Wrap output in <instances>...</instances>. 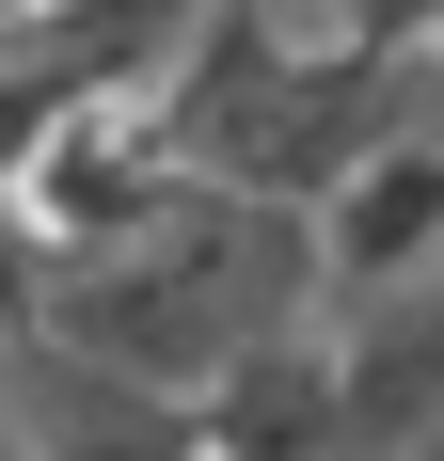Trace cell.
Wrapping results in <instances>:
<instances>
[{
  "label": "cell",
  "instance_id": "obj_1",
  "mask_svg": "<svg viewBox=\"0 0 444 461\" xmlns=\"http://www.w3.org/2000/svg\"><path fill=\"white\" fill-rule=\"evenodd\" d=\"M333 303V239H317V207H286V191H191L175 223L143 239H95V255H48V334H80V350H111V366L175 382V398H207L254 334L317 319Z\"/></svg>",
  "mask_w": 444,
  "mask_h": 461
},
{
  "label": "cell",
  "instance_id": "obj_2",
  "mask_svg": "<svg viewBox=\"0 0 444 461\" xmlns=\"http://www.w3.org/2000/svg\"><path fill=\"white\" fill-rule=\"evenodd\" d=\"M191 191H222V176L191 159L175 95H159V80H128V95H80V112H64V128L32 143L16 207H32V239H48V255H95V239H143V223H175Z\"/></svg>",
  "mask_w": 444,
  "mask_h": 461
},
{
  "label": "cell",
  "instance_id": "obj_3",
  "mask_svg": "<svg viewBox=\"0 0 444 461\" xmlns=\"http://www.w3.org/2000/svg\"><path fill=\"white\" fill-rule=\"evenodd\" d=\"M0 398H16L32 461H222L207 446V398L111 366V350H80V334H48V319L0 334Z\"/></svg>",
  "mask_w": 444,
  "mask_h": 461
},
{
  "label": "cell",
  "instance_id": "obj_4",
  "mask_svg": "<svg viewBox=\"0 0 444 461\" xmlns=\"http://www.w3.org/2000/svg\"><path fill=\"white\" fill-rule=\"evenodd\" d=\"M207 446H222V461H381V446H365V398H350L333 303L286 319V334H254V350L207 382Z\"/></svg>",
  "mask_w": 444,
  "mask_h": 461
},
{
  "label": "cell",
  "instance_id": "obj_5",
  "mask_svg": "<svg viewBox=\"0 0 444 461\" xmlns=\"http://www.w3.org/2000/svg\"><path fill=\"white\" fill-rule=\"evenodd\" d=\"M333 334H350V398H365V446L381 461H397L413 429H444V255L397 271V286H350Z\"/></svg>",
  "mask_w": 444,
  "mask_h": 461
},
{
  "label": "cell",
  "instance_id": "obj_6",
  "mask_svg": "<svg viewBox=\"0 0 444 461\" xmlns=\"http://www.w3.org/2000/svg\"><path fill=\"white\" fill-rule=\"evenodd\" d=\"M317 239H333V303H350V286L429 271V255H444V112H413V128L381 143L333 207H317Z\"/></svg>",
  "mask_w": 444,
  "mask_h": 461
},
{
  "label": "cell",
  "instance_id": "obj_7",
  "mask_svg": "<svg viewBox=\"0 0 444 461\" xmlns=\"http://www.w3.org/2000/svg\"><path fill=\"white\" fill-rule=\"evenodd\" d=\"M32 303H48V239H32V207L0 191V334L32 319Z\"/></svg>",
  "mask_w": 444,
  "mask_h": 461
},
{
  "label": "cell",
  "instance_id": "obj_8",
  "mask_svg": "<svg viewBox=\"0 0 444 461\" xmlns=\"http://www.w3.org/2000/svg\"><path fill=\"white\" fill-rule=\"evenodd\" d=\"M0 461H32V429H16V398H0Z\"/></svg>",
  "mask_w": 444,
  "mask_h": 461
}]
</instances>
